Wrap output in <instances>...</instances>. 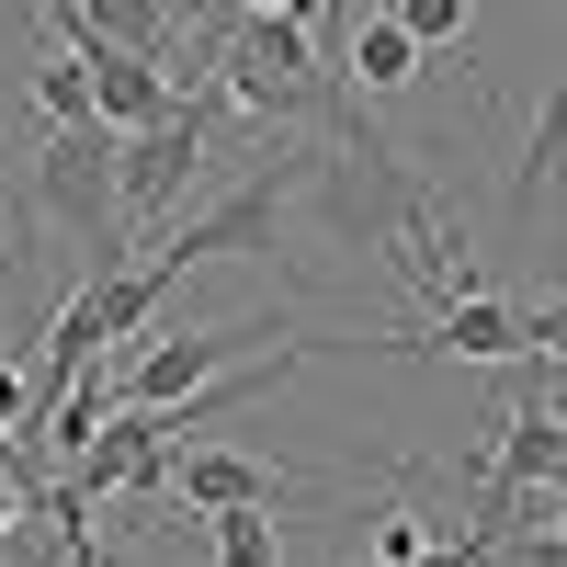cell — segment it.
Listing matches in <instances>:
<instances>
[{
	"mask_svg": "<svg viewBox=\"0 0 567 567\" xmlns=\"http://www.w3.org/2000/svg\"><path fill=\"white\" fill-rule=\"evenodd\" d=\"M205 69H216L227 103L261 114V125H296V114H341V103H352V91H329L307 12H227L216 45H205Z\"/></svg>",
	"mask_w": 567,
	"mask_h": 567,
	"instance_id": "cell-1",
	"label": "cell"
},
{
	"mask_svg": "<svg viewBox=\"0 0 567 567\" xmlns=\"http://www.w3.org/2000/svg\"><path fill=\"white\" fill-rule=\"evenodd\" d=\"M523 567H567V499L545 511V534H523Z\"/></svg>",
	"mask_w": 567,
	"mask_h": 567,
	"instance_id": "cell-18",
	"label": "cell"
},
{
	"mask_svg": "<svg viewBox=\"0 0 567 567\" xmlns=\"http://www.w3.org/2000/svg\"><path fill=\"white\" fill-rule=\"evenodd\" d=\"M23 205L58 227V239H80V261L91 272H114V250H125V194H114V125L91 114V125H58L34 148V171H23Z\"/></svg>",
	"mask_w": 567,
	"mask_h": 567,
	"instance_id": "cell-2",
	"label": "cell"
},
{
	"mask_svg": "<svg viewBox=\"0 0 567 567\" xmlns=\"http://www.w3.org/2000/svg\"><path fill=\"white\" fill-rule=\"evenodd\" d=\"M45 432V386H34V363H0V443H23Z\"/></svg>",
	"mask_w": 567,
	"mask_h": 567,
	"instance_id": "cell-13",
	"label": "cell"
},
{
	"mask_svg": "<svg viewBox=\"0 0 567 567\" xmlns=\"http://www.w3.org/2000/svg\"><path fill=\"white\" fill-rule=\"evenodd\" d=\"M420 69H432V45H420V34L386 12V0H374V12L352 23V80H363V91H409Z\"/></svg>",
	"mask_w": 567,
	"mask_h": 567,
	"instance_id": "cell-8",
	"label": "cell"
},
{
	"mask_svg": "<svg viewBox=\"0 0 567 567\" xmlns=\"http://www.w3.org/2000/svg\"><path fill=\"white\" fill-rule=\"evenodd\" d=\"M545 171H567V69L545 80V103H534V148H523V171H511V205H534Z\"/></svg>",
	"mask_w": 567,
	"mask_h": 567,
	"instance_id": "cell-10",
	"label": "cell"
},
{
	"mask_svg": "<svg viewBox=\"0 0 567 567\" xmlns=\"http://www.w3.org/2000/svg\"><path fill=\"white\" fill-rule=\"evenodd\" d=\"M284 488V465H261V454H227V443H171V465H159V499L171 511H194V534H205V511H272Z\"/></svg>",
	"mask_w": 567,
	"mask_h": 567,
	"instance_id": "cell-6",
	"label": "cell"
},
{
	"mask_svg": "<svg viewBox=\"0 0 567 567\" xmlns=\"http://www.w3.org/2000/svg\"><path fill=\"white\" fill-rule=\"evenodd\" d=\"M34 488H45V477H34L12 443H0V545H12V523H23V499H34Z\"/></svg>",
	"mask_w": 567,
	"mask_h": 567,
	"instance_id": "cell-15",
	"label": "cell"
},
{
	"mask_svg": "<svg viewBox=\"0 0 567 567\" xmlns=\"http://www.w3.org/2000/svg\"><path fill=\"white\" fill-rule=\"evenodd\" d=\"M261 352H284V329H261V318H227V329H159V341H136V352L114 363V398L159 409V398L205 386V374H227V363H261Z\"/></svg>",
	"mask_w": 567,
	"mask_h": 567,
	"instance_id": "cell-4",
	"label": "cell"
},
{
	"mask_svg": "<svg viewBox=\"0 0 567 567\" xmlns=\"http://www.w3.org/2000/svg\"><path fill=\"white\" fill-rule=\"evenodd\" d=\"M534 488H545V499H567V409L545 420V454H534Z\"/></svg>",
	"mask_w": 567,
	"mask_h": 567,
	"instance_id": "cell-16",
	"label": "cell"
},
{
	"mask_svg": "<svg viewBox=\"0 0 567 567\" xmlns=\"http://www.w3.org/2000/svg\"><path fill=\"white\" fill-rule=\"evenodd\" d=\"M69 58H91V114H103L114 136H136V125H159L171 103H182V80L159 69V58H136V45H69Z\"/></svg>",
	"mask_w": 567,
	"mask_h": 567,
	"instance_id": "cell-7",
	"label": "cell"
},
{
	"mask_svg": "<svg viewBox=\"0 0 567 567\" xmlns=\"http://www.w3.org/2000/svg\"><path fill=\"white\" fill-rule=\"evenodd\" d=\"M239 12H307V0H239Z\"/></svg>",
	"mask_w": 567,
	"mask_h": 567,
	"instance_id": "cell-19",
	"label": "cell"
},
{
	"mask_svg": "<svg viewBox=\"0 0 567 567\" xmlns=\"http://www.w3.org/2000/svg\"><path fill=\"white\" fill-rule=\"evenodd\" d=\"M363 12H374V0H363ZM386 12L420 34V45H432V58H443V45H465V34H477V0H386Z\"/></svg>",
	"mask_w": 567,
	"mask_h": 567,
	"instance_id": "cell-12",
	"label": "cell"
},
{
	"mask_svg": "<svg viewBox=\"0 0 567 567\" xmlns=\"http://www.w3.org/2000/svg\"><path fill=\"white\" fill-rule=\"evenodd\" d=\"M205 545H216V567H284V523L272 511H205Z\"/></svg>",
	"mask_w": 567,
	"mask_h": 567,
	"instance_id": "cell-9",
	"label": "cell"
},
{
	"mask_svg": "<svg viewBox=\"0 0 567 567\" xmlns=\"http://www.w3.org/2000/svg\"><path fill=\"white\" fill-rule=\"evenodd\" d=\"M420 545H432V523H420V511H374V567H409Z\"/></svg>",
	"mask_w": 567,
	"mask_h": 567,
	"instance_id": "cell-14",
	"label": "cell"
},
{
	"mask_svg": "<svg viewBox=\"0 0 567 567\" xmlns=\"http://www.w3.org/2000/svg\"><path fill=\"white\" fill-rule=\"evenodd\" d=\"M534 318V363H567V296H545V307H523Z\"/></svg>",
	"mask_w": 567,
	"mask_h": 567,
	"instance_id": "cell-17",
	"label": "cell"
},
{
	"mask_svg": "<svg viewBox=\"0 0 567 567\" xmlns=\"http://www.w3.org/2000/svg\"><path fill=\"white\" fill-rule=\"evenodd\" d=\"M216 103H227V91H182L159 125L114 136V194H125V227H148V216L182 194V182L205 171V125H216Z\"/></svg>",
	"mask_w": 567,
	"mask_h": 567,
	"instance_id": "cell-3",
	"label": "cell"
},
{
	"mask_svg": "<svg viewBox=\"0 0 567 567\" xmlns=\"http://www.w3.org/2000/svg\"><path fill=\"white\" fill-rule=\"evenodd\" d=\"M363 352H454V363H523V352H534V318H523V307H499L488 284H477V296H443V307H432V329H374Z\"/></svg>",
	"mask_w": 567,
	"mask_h": 567,
	"instance_id": "cell-5",
	"label": "cell"
},
{
	"mask_svg": "<svg viewBox=\"0 0 567 567\" xmlns=\"http://www.w3.org/2000/svg\"><path fill=\"white\" fill-rule=\"evenodd\" d=\"M34 103L58 114V125H91V58H69V45H58V58H34Z\"/></svg>",
	"mask_w": 567,
	"mask_h": 567,
	"instance_id": "cell-11",
	"label": "cell"
}]
</instances>
